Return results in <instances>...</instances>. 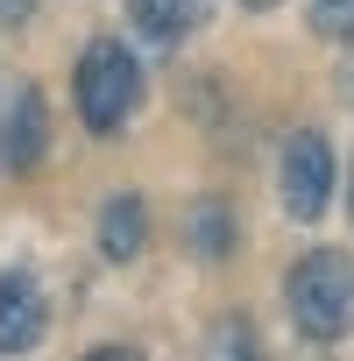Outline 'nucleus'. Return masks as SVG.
<instances>
[{
  "mask_svg": "<svg viewBox=\"0 0 354 361\" xmlns=\"http://www.w3.org/2000/svg\"><path fill=\"white\" fill-rule=\"evenodd\" d=\"M305 29L319 43H354V0H305Z\"/></svg>",
  "mask_w": 354,
  "mask_h": 361,
  "instance_id": "nucleus-9",
  "label": "nucleus"
},
{
  "mask_svg": "<svg viewBox=\"0 0 354 361\" xmlns=\"http://www.w3.org/2000/svg\"><path fill=\"white\" fill-rule=\"evenodd\" d=\"M50 333V298L36 269H0V354H29Z\"/></svg>",
  "mask_w": 354,
  "mask_h": 361,
  "instance_id": "nucleus-5",
  "label": "nucleus"
},
{
  "mask_svg": "<svg viewBox=\"0 0 354 361\" xmlns=\"http://www.w3.org/2000/svg\"><path fill=\"white\" fill-rule=\"evenodd\" d=\"M333 85H340V99L354 106V43H340V71H333Z\"/></svg>",
  "mask_w": 354,
  "mask_h": 361,
  "instance_id": "nucleus-11",
  "label": "nucleus"
},
{
  "mask_svg": "<svg viewBox=\"0 0 354 361\" xmlns=\"http://www.w3.org/2000/svg\"><path fill=\"white\" fill-rule=\"evenodd\" d=\"M347 220H354V156H347Z\"/></svg>",
  "mask_w": 354,
  "mask_h": 361,
  "instance_id": "nucleus-14",
  "label": "nucleus"
},
{
  "mask_svg": "<svg viewBox=\"0 0 354 361\" xmlns=\"http://www.w3.org/2000/svg\"><path fill=\"white\" fill-rule=\"evenodd\" d=\"M43 156H50V99L43 85H15L0 114V177H36Z\"/></svg>",
  "mask_w": 354,
  "mask_h": 361,
  "instance_id": "nucleus-4",
  "label": "nucleus"
},
{
  "mask_svg": "<svg viewBox=\"0 0 354 361\" xmlns=\"http://www.w3.org/2000/svg\"><path fill=\"white\" fill-rule=\"evenodd\" d=\"M92 248H99V262H114V269L142 262V248H149V199H142V192H114V199H99Z\"/></svg>",
  "mask_w": 354,
  "mask_h": 361,
  "instance_id": "nucleus-7",
  "label": "nucleus"
},
{
  "mask_svg": "<svg viewBox=\"0 0 354 361\" xmlns=\"http://www.w3.org/2000/svg\"><path fill=\"white\" fill-rule=\"evenodd\" d=\"M213 354H241V361H255L262 347H255V326L248 319H227L220 333H213Z\"/></svg>",
  "mask_w": 354,
  "mask_h": 361,
  "instance_id": "nucleus-10",
  "label": "nucleus"
},
{
  "mask_svg": "<svg viewBox=\"0 0 354 361\" xmlns=\"http://www.w3.org/2000/svg\"><path fill=\"white\" fill-rule=\"evenodd\" d=\"M283 312L305 347H340L354 333V255L347 248H305L283 269Z\"/></svg>",
  "mask_w": 354,
  "mask_h": 361,
  "instance_id": "nucleus-2",
  "label": "nucleus"
},
{
  "mask_svg": "<svg viewBox=\"0 0 354 361\" xmlns=\"http://www.w3.org/2000/svg\"><path fill=\"white\" fill-rule=\"evenodd\" d=\"M121 8H128V29L149 50H185L206 22V0H121Z\"/></svg>",
  "mask_w": 354,
  "mask_h": 361,
  "instance_id": "nucleus-8",
  "label": "nucleus"
},
{
  "mask_svg": "<svg viewBox=\"0 0 354 361\" xmlns=\"http://www.w3.org/2000/svg\"><path fill=\"white\" fill-rule=\"evenodd\" d=\"M142 99H149V71H142L135 43L92 36V43L78 50V64H71V106H78V128L99 135V142H114V135L135 128Z\"/></svg>",
  "mask_w": 354,
  "mask_h": 361,
  "instance_id": "nucleus-1",
  "label": "nucleus"
},
{
  "mask_svg": "<svg viewBox=\"0 0 354 361\" xmlns=\"http://www.w3.org/2000/svg\"><path fill=\"white\" fill-rule=\"evenodd\" d=\"M333 192H340L333 135H326V128H291V135L276 142V213H283L291 227H326Z\"/></svg>",
  "mask_w": 354,
  "mask_h": 361,
  "instance_id": "nucleus-3",
  "label": "nucleus"
},
{
  "mask_svg": "<svg viewBox=\"0 0 354 361\" xmlns=\"http://www.w3.org/2000/svg\"><path fill=\"white\" fill-rule=\"evenodd\" d=\"M36 15V0H0V29H22Z\"/></svg>",
  "mask_w": 354,
  "mask_h": 361,
  "instance_id": "nucleus-12",
  "label": "nucleus"
},
{
  "mask_svg": "<svg viewBox=\"0 0 354 361\" xmlns=\"http://www.w3.org/2000/svg\"><path fill=\"white\" fill-rule=\"evenodd\" d=\"M177 234H185V255L206 262V269H220V262L241 255V213H234V199H220V192L192 199L185 220H177Z\"/></svg>",
  "mask_w": 354,
  "mask_h": 361,
  "instance_id": "nucleus-6",
  "label": "nucleus"
},
{
  "mask_svg": "<svg viewBox=\"0 0 354 361\" xmlns=\"http://www.w3.org/2000/svg\"><path fill=\"white\" fill-rule=\"evenodd\" d=\"M234 8H241V15H276L283 0H234Z\"/></svg>",
  "mask_w": 354,
  "mask_h": 361,
  "instance_id": "nucleus-13",
  "label": "nucleus"
}]
</instances>
